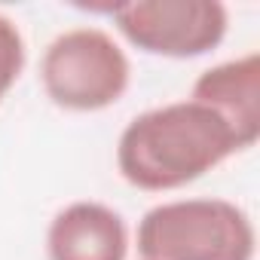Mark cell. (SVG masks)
Here are the masks:
<instances>
[{"label": "cell", "mask_w": 260, "mask_h": 260, "mask_svg": "<svg viewBox=\"0 0 260 260\" xmlns=\"http://www.w3.org/2000/svg\"><path fill=\"white\" fill-rule=\"evenodd\" d=\"M135 242L144 260H254L257 251L248 211L214 196L153 205L138 220Z\"/></svg>", "instance_id": "obj_2"}, {"label": "cell", "mask_w": 260, "mask_h": 260, "mask_svg": "<svg viewBox=\"0 0 260 260\" xmlns=\"http://www.w3.org/2000/svg\"><path fill=\"white\" fill-rule=\"evenodd\" d=\"M193 101L211 107L248 150L260 138V55L245 52L202 71L190 92Z\"/></svg>", "instance_id": "obj_6"}, {"label": "cell", "mask_w": 260, "mask_h": 260, "mask_svg": "<svg viewBox=\"0 0 260 260\" xmlns=\"http://www.w3.org/2000/svg\"><path fill=\"white\" fill-rule=\"evenodd\" d=\"M25 61H28V49H25V37H22L19 25L10 16L0 13V101L19 83Z\"/></svg>", "instance_id": "obj_7"}, {"label": "cell", "mask_w": 260, "mask_h": 260, "mask_svg": "<svg viewBox=\"0 0 260 260\" xmlns=\"http://www.w3.org/2000/svg\"><path fill=\"white\" fill-rule=\"evenodd\" d=\"M104 13L135 49L159 58H199L217 49L230 28L220 0H128Z\"/></svg>", "instance_id": "obj_4"}, {"label": "cell", "mask_w": 260, "mask_h": 260, "mask_svg": "<svg viewBox=\"0 0 260 260\" xmlns=\"http://www.w3.org/2000/svg\"><path fill=\"white\" fill-rule=\"evenodd\" d=\"M239 150L230 125L211 107L184 98L150 107L122 128L116 169L125 184L166 193L205 178Z\"/></svg>", "instance_id": "obj_1"}, {"label": "cell", "mask_w": 260, "mask_h": 260, "mask_svg": "<svg viewBox=\"0 0 260 260\" xmlns=\"http://www.w3.org/2000/svg\"><path fill=\"white\" fill-rule=\"evenodd\" d=\"M128 245L125 217L95 199L64 205L46 230L49 260H125Z\"/></svg>", "instance_id": "obj_5"}, {"label": "cell", "mask_w": 260, "mask_h": 260, "mask_svg": "<svg viewBox=\"0 0 260 260\" xmlns=\"http://www.w3.org/2000/svg\"><path fill=\"white\" fill-rule=\"evenodd\" d=\"M141 260H144V257H141Z\"/></svg>", "instance_id": "obj_8"}, {"label": "cell", "mask_w": 260, "mask_h": 260, "mask_svg": "<svg viewBox=\"0 0 260 260\" xmlns=\"http://www.w3.org/2000/svg\"><path fill=\"white\" fill-rule=\"evenodd\" d=\"M40 83L55 107L98 113L125 95L132 83V61L107 31L80 25L61 31L43 49Z\"/></svg>", "instance_id": "obj_3"}]
</instances>
